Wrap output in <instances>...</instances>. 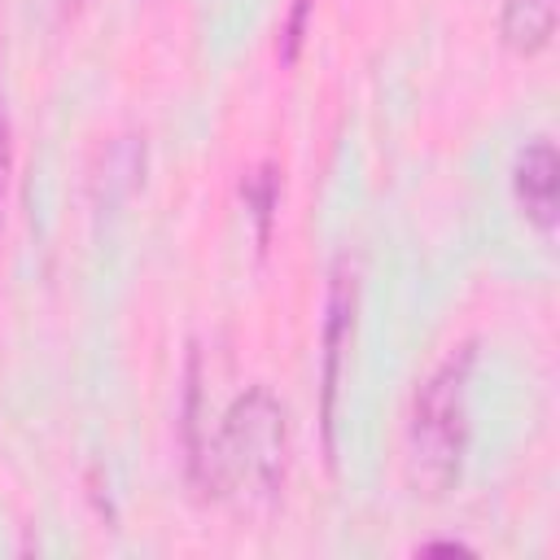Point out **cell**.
<instances>
[{
    "instance_id": "6da1fadb",
    "label": "cell",
    "mask_w": 560,
    "mask_h": 560,
    "mask_svg": "<svg viewBox=\"0 0 560 560\" xmlns=\"http://www.w3.org/2000/svg\"><path fill=\"white\" fill-rule=\"evenodd\" d=\"M289 459V424L284 407L267 385H249L206 433V442L188 455V472L210 494L241 499H276Z\"/></svg>"
},
{
    "instance_id": "7a4b0ae2",
    "label": "cell",
    "mask_w": 560,
    "mask_h": 560,
    "mask_svg": "<svg viewBox=\"0 0 560 560\" xmlns=\"http://www.w3.org/2000/svg\"><path fill=\"white\" fill-rule=\"evenodd\" d=\"M477 346H455L416 389L407 416V481L416 494L438 499L459 481L468 451V385H472Z\"/></svg>"
},
{
    "instance_id": "3957f363",
    "label": "cell",
    "mask_w": 560,
    "mask_h": 560,
    "mask_svg": "<svg viewBox=\"0 0 560 560\" xmlns=\"http://www.w3.org/2000/svg\"><path fill=\"white\" fill-rule=\"evenodd\" d=\"M354 319H359V271L350 254H341L328 276L324 328H319V438H324L328 464L337 459V398H341L346 359L354 346Z\"/></svg>"
},
{
    "instance_id": "277c9868",
    "label": "cell",
    "mask_w": 560,
    "mask_h": 560,
    "mask_svg": "<svg viewBox=\"0 0 560 560\" xmlns=\"http://www.w3.org/2000/svg\"><path fill=\"white\" fill-rule=\"evenodd\" d=\"M512 197H516L521 214L538 228V236L551 241L556 214H560V158L547 136H534L529 144H521V153L512 162Z\"/></svg>"
},
{
    "instance_id": "5b68a950",
    "label": "cell",
    "mask_w": 560,
    "mask_h": 560,
    "mask_svg": "<svg viewBox=\"0 0 560 560\" xmlns=\"http://www.w3.org/2000/svg\"><path fill=\"white\" fill-rule=\"evenodd\" d=\"M556 35V0H503L499 39L516 57H538Z\"/></svg>"
},
{
    "instance_id": "8992f818",
    "label": "cell",
    "mask_w": 560,
    "mask_h": 560,
    "mask_svg": "<svg viewBox=\"0 0 560 560\" xmlns=\"http://www.w3.org/2000/svg\"><path fill=\"white\" fill-rule=\"evenodd\" d=\"M241 197H245V210L254 214V232H258V245L271 241V223H276V206H280V171L271 162L254 166L245 179H241Z\"/></svg>"
},
{
    "instance_id": "52a82bcc",
    "label": "cell",
    "mask_w": 560,
    "mask_h": 560,
    "mask_svg": "<svg viewBox=\"0 0 560 560\" xmlns=\"http://www.w3.org/2000/svg\"><path fill=\"white\" fill-rule=\"evenodd\" d=\"M311 9H315V0H289L284 26H280V61H284V66H293V61L302 57L306 26H311Z\"/></svg>"
},
{
    "instance_id": "ba28073f",
    "label": "cell",
    "mask_w": 560,
    "mask_h": 560,
    "mask_svg": "<svg viewBox=\"0 0 560 560\" xmlns=\"http://www.w3.org/2000/svg\"><path fill=\"white\" fill-rule=\"evenodd\" d=\"M9 184H13V131H9L4 83H0V236H4V214H9Z\"/></svg>"
},
{
    "instance_id": "9c48e42d",
    "label": "cell",
    "mask_w": 560,
    "mask_h": 560,
    "mask_svg": "<svg viewBox=\"0 0 560 560\" xmlns=\"http://www.w3.org/2000/svg\"><path fill=\"white\" fill-rule=\"evenodd\" d=\"M420 551H424V556H429V551H464V556H468L472 547H468V542H459V538H442V542H424Z\"/></svg>"
}]
</instances>
